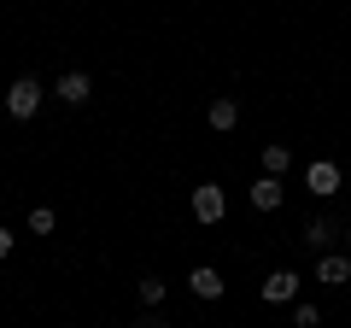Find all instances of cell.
Here are the masks:
<instances>
[{
    "instance_id": "cell-13",
    "label": "cell",
    "mask_w": 351,
    "mask_h": 328,
    "mask_svg": "<svg viewBox=\"0 0 351 328\" xmlns=\"http://www.w3.org/2000/svg\"><path fill=\"white\" fill-rule=\"evenodd\" d=\"M53 223H59V217H53L47 205H36V211H29V235H53Z\"/></svg>"
},
{
    "instance_id": "cell-17",
    "label": "cell",
    "mask_w": 351,
    "mask_h": 328,
    "mask_svg": "<svg viewBox=\"0 0 351 328\" xmlns=\"http://www.w3.org/2000/svg\"><path fill=\"white\" fill-rule=\"evenodd\" d=\"M346 240H351V229H346Z\"/></svg>"
},
{
    "instance_id": "cell-16",
    "label": "cell",
    "mask_w": 351,
    "mask_h": 328,
    "mask_svg": "<svg viewBox=\"0 0 351 328\" xmlns=\"http://www.w3.org/2000/svg\"><path fill=\"white\" fill-rule=\"evenodd\" d=\"M12 253V229H0V258Z\"/></svg>"
},
{
    "instance_id": "cell-11",
    "label": "cell",
    "mask_w": 351,
    "mask_h": 328,
    "mask_svg": "<svg viewBox=\"0 0 351 328\" xmlns=\"http://www.w3.org/2000/svg\"><path fill=\"white\" fill-rule=\"evenodd\" d=\"M135 293H141V305H147V311H158V305H164V276H141Z\"/></svg>"
},
{
    "instance_id": "cell-7",
    "label": "cell",
    "mask_w": 351,
    "mask_h": 328,
    "mask_svg": "<svg viewBox=\"0 0 351 328\" xmlns=\"http://www.w3.org/2000/svg\"><path fill=\"white\" fill-rule=\"evenodd\" d=\"M281 194H287V188H281V176H258V182H252V205H258V211H276Z\"/></svg>"
},
{
    "instance_id": "cell-9",
    "label": "cell",
    "mask_w": 351,
    "mask_h": 328,
    "mask_svg": "<svg viewBox=\"0 0 351 328\" xmlns=\"http://www.w3.org/2000/svg\"><path fill=\"white\" fill-rule=\"evenodd\" d=\"M205 117H211V129H217V135H228V129L240 124V106L223 94V100H211V112H205Z\"/></svg>"
},
{
    "instance_id": "cell-1",
    "label": "cell",
    "mask_w": 351,
    "mask_h": 328,
    "mask_svg": "<svg viewBox=\"0 0 351 328\" xmlns=\"http://www.w3.org/2000/svg\"><path fill=\"white\" fill-rule=\"evenodd\" d=\"M6 112H12L18 124H24V117H36V112H41V82H36V76H18L12 89H6Z\"/></svg>"
},
{
    "instance_id": "cell-12",
    "label": "cell",
    "mask_w": 351,
    "mask_h": 328,
    "mask_svg": "<svg viewBox=\"0 0 351 328\" xmlns=\"http://www.w3.org/2000/svg\"><path fill=\"white\" fill-rule=\"evenodd\" d=\"M304 240H311V253H322L328 240H334V223H322V217H316V223L304 229Z\"/></svg>"
},
{
    "instance_id": "cell-5",
    "label": "cell",
    "mask_w": 351,
    "mask_h": 328,
    "mask_svg": "<svg viewBox=\"0 0 351 328\" xmlns=\"http://www.w3.org/2000/svg\"><path fill=\"white\" fill-rule=\"evenodd\" d=\"M287 299H299V276H293V270L263 276V305H287Z\"/></svg>"
},
{
    "instance_id": "cell-10",
    "label": "cell",
    "mask_w": 351,
    "mask_h": 328,
    "mask_svg": "<svg viewBox=\"0 0 351 328\" xmlns=\"http://www.w3.org/2000/svg\"><path fill=\"white\" fill-rule=\"evenodd\" d=\"M293 164V152H287V141H263V176H281Z\"/></svg>"
},
{
    "instance_id": "cell-4",
    "label": "cell",
    "mask_w": 351,
    "mask_h": 328,
    "mask_svg": "<svg viewBox=\"0 0 351 328\" xmlns=\"http://www.w3.org/2000/svg\"><path fill=\"white\" fill-rule=\"evenodd\" d=\"M316 281H322V288H346L351 281V258L346 253H322L316 258Z\"/></svg>"
},
{
    "instance_id": "cell-2",
    "label": "cell",
    "mask_w": 351,
    "mask_h": 328,
    "mask_svg": "<svg viewBox=\"0 0 351 328\" xmlns=\"http://www.w3.org/2000/svg\"><path fill=\"white\" fill-rule=\"evenodd\" d=\"M193 217H199V223H223V217H228L223 182H199V188H193Z\"/></svg>"
},
{
    "instance_id": "cell-14",
    "label": "cell",
    "mask_w": 351,
    "mask_h": 328,
    "mask_svg": "<svg viewBox=\"0 0 351 328\" xmlns=\"http://www.w3.org/2000/svg\"><path fill=\"white\" fill-rule=\"evenodd\" d=\"M293 328H322V311H316V305H299V311H293Z\"/></svg>"
},
{
    "instance_id": "cell-3",
    "label": "cell",
    "mask_w": 351,
    "mask_h": 328,
    "mask_svg": "<svg viewBox=\"0 0 351 328\" xmlns=\"http://www.w3.org/2000/svg\"><path fill=\"white\" fill-rule=\"evenodd\" d=\"M304 188H311L316 200L339 194V164H334V159H311V164H304Z\"/></svg>"
},
{
    "instance_id": "cell-8",
    "label": "cell",
    "mask_w": 351,
    "mask_h": 328,
    "mask_svg": "<svg viewBox=\"0 0 351 328\" xmlns=\"http://www.w3.org/2000/svg\"><path fill=\"white\" fill-rule=\"evenodd\" d=\"M88 94H94V82H88L82 71H64V76H59V100H64V106H82Z\"/></svg>"
},
{
    "instance_id": "cell-6",
    "label": "cell",
    "mask_w": 351,
    "mask_h": 328,
    "mask_svg": "<svg viewBox=\"0 0 351 328\" xmlns=\"http://www.w3.org/2000/svg\"><path fill=\"white\" fill-rule=\"evenodd\" d=\"M188 288H193V299H223V270L217 264H199L188 276Z\"/></svg>"
},
{
    "instance_id": "cell-15",
    "label": "cell",
    "mask_w": 351,
    "mask_h": 328,
    "mask_svg": "<svg viewBox=\"0 0 351 328\" xmlns=\"http://www.w3.org/2000/svg\"><path fill=\"white\" fill-rule=\"evenodd\" d=\"M135 328H170V323H164V316H158V311H147V316H141V323H135Z\"/></svg>"
}]
</instances>
